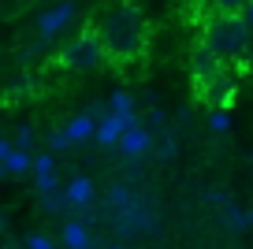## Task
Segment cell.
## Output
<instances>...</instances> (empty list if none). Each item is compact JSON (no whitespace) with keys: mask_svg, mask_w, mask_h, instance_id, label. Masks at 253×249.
Segmentation results:
<instances>
[{"mask_svg":"<svg viewBox=\"0 0 253 249\" xmlns=\"http://www.w3.org/2000/svg\"><path fill=\"white\" fill-rule=\"evenodd\" d=\"M97 34H101V45L108 52V63H134L145 56V41H149V30H145V15L138 4H116L108 15L97 23Z\"/></svg>","mask_w":253,"mask_h":249,"instance_id":"6da1fadb","label":"cell"},{"mask_svg":"<svg viewBox=\"0 0 253 249\" xmlns=\"http://www.w3.org/2000/svg\"><path fill=\"white\" fill-rule=\"evenodd\" d=\"M201 45H209L223 63H242L253 48V38L246 30L242 15H212L201 30Z\"/></svg>","mask_w":253,"mask_h":249,"instance_id":"7a4b0ae2","label":"cell"},{"mask_svg":"<svg viewBox=\"0 0 253 249\" xmlns=\"http://www.w3.org/2000/svg\"><path fill=\"white\" fill-rule=\"evenodd\" d=\"M56 63H60L63 71H71V75H89V71H101L104 63H108V52H104L101 45V34L93 30H82L75 34L67 45L56 52Z\"/></svg>","mask_w":253,"mask_h":249,"instance_id":"3957f363","label":"cell"},{"mask_svg":"<svg viewBox=\"0 0 253 249\" xmlns=\"http://www.w3.org/2000/svg\"><path fill=\"white\" fill-rule=\"evenodd\" d=\"M108 208H112V219H116V231L119 234H138V231H157V219H153V212L145 208L142 201H138L134 190L126 186H112L108 194Z\"/></svg>","mask_w":253,"mask_h":249,"instance_id":"277c9868","label":"cell"},{"mask_svg":"<svg viewBox=\"0 0 253 249\" xmlns=\"http://www.w3.org/2000/svg\"><path fill=\"white\" fill-rule=\"evenodd\" d=\"M201 101L212 104V108H231L235 104V93H238V75L231 67H223L220 75H212L205 86H198Z\"/></svg>","mask_w":253,"mask_h":249,"instance_id":"5b68a950","label":"cell"},{"mask_svg":"<svg viewBox=\"0 0 253 249\" xmlns=\"http://www.w3.org/2000/svg\"><path fill=\"white\" fill-rule=\"evenodd\" d=\"M75 19H79V8H75L71 0L52 4L48 11H41V15H38V41H52L56 34H63Z\"/></svg>","mask_w":253,"mask_h":249,"instance_id":"8992f818","label":"cell"},{"mask_svg":"<svg viewBox=\"0 0 253 249\" xmlns=\"http://www.w3.org/2000/svg\"><path fill=\"white\" fill-rule=\"evenodd\" d=\"M223 67H227V63H223L209 45H201V41L194 45V52H190V75H194V86H205L209 78L220 75Z\"/></svg>","mask_w":253,"mask_h":249,"instance_id":"52a82bcc","label":"cell"},{"mask_svg":"<svg viewBox=\"0 0 253 249\" xmlns=\"http://www.w3.org/2000/svg\"><path fill=\"white\" fill-rule=\"evenodd\" d=\"M34 186H38V197L60 190V179H56V153H38L34 156Z\"/></svg>","mask_w":253,"mask_h":249,"instance_id":"ba28073f","label":"cell"},{"mask_svg":"<svg viewBox=\"0 0 253 249\" xmlns=\"http://www.w3.org/2000/svg\"><path fill=\"white\" fill-rule=\"evenodd\" d=\"M116 149H119L123 156H130V160H138V156H145V153L153 149V130H145V123H134V126H126Z\"/></svg>","mask_w":253,"mask_h":249,"instance_id":"9c48e42d","label":"cell"},{"mask_svg":"<svg viewBox=\"0 0 253 249\" xmlns=\"http://www.w3.org/2000/svg\"><path fill=\"white\" fill-rule=\"evenodd\" d=\"M126 126H134V123H126L123 116H116V112H104L101 119H97V130H93V141L97 145H119V138H123Z\"/></svg>","mask_w":253,"mask_h":249,"instance_id":"30bf717a","label":"cell"},{"mask_svg":"<svg viewBox=\"0 0 253 249\" xmlns=\"http://www.w3.org/2000/svg\"><path fill=\"white\" fill-rule=\"evenodd\" d=\"M60 238H63V246L67 249H93V234H89V227H86V219H63V227H60Z\"/></svg>","mask_w":253,"mask_h":249,"instance_id":"8fae6325","label":"cell"},{"mask_svg":"<svg viewBox=\"0 0 253 249\" xmlns=\"http://www.w3.org/2000/svg\"><path fill=\"white\" fill-rule=\"evenodd\" d=\"M63 194H67V201H71V205H75V212H79V208H89V205H93L97 186L86 179V175H75V179H67Z\"/></svg>","mask_w":253,"mask_h":249,"instance_id":"7c38bea8","label":"cell"},{"mask_svg":"<svg viewBox=\"0 0 253 249\" xmlns=\"http://www.w3.org/2000/svg\"><path fill=\"white\" fill-rule=\"evenodd\" d=\"M63 130H67V138H71L75 145H82V141H93L97 119L89 116V112H79V116H71L67 123H63Z\"/></svg>","mask_w":253,"mask_h":249,"instance_id":"4fadbf2b","label":"cell"},{"mask_svg":"<svg viewBox=\"0 0 253 249\" xmlns=\"http://www.w3.org/2000/svg\"><path fill=\"white\" fill-rule=\"evenodd\" d=\"M108 108L116 112V116H123L126 123H142V119H138V97L126 93V89H116V93L108 97Z\"/></svg>","mask_w":253,"mask_h":249,"instance_id":"5bb4252c","label":"cell"},{"mask_svg":"<svg viewBox=\"0 0 253 249\" xmlns=\"http://www.w3.org/2000/svg\"><path fill=\"white\" fill-rule=\"evenodd\" d=\"M220 216H223V227H227L231 234H242V231H250V219H246V208H238L235 201H223L220 205Z\"/></svg>","mask_w":253,"mask_h":249,"instance_id":"9a60e30c","label":"cell"},{"mask_svg":"<svg viewBox=\"0 0 253 249\" xmlns=\"http://www.w3.org/2000/svg\"><path fill=\"white\" fill-rule=\"evenodd\" d=\"M41 208L52 212V216H67V212H75V205L67 201V194H63V186H60V190H52V194L41 197Z\"/></svg>","mask_w":253,"mask_h":249,"instance_id":"2e32d148","label":"cell"},{"mask_svg":"<svg viewBox=\"0 0 253 249\" xmlns=\"http://www.w3.org/2000/svg\"><path fill=\"white\" fill-rule=\"evenodd\" d=\"M4 164H8V171H11V175H26V171L34 167V156L26 153V149H11V153L4 156Z\"/></svg>","mask_w":253,"mask_h":249,"instance_id":"e0dca14e","label":"cell"},{"mask_svg":"<svg viewBox=\"0 0 253 249\" xmlns=\"http://www.w3.org/2000/svg\"><path fill=\"white\" fill-rule=\"evenodd\" d=\"M41 82H38V75H19V82L11 89H4V104L8 101H15V97H23V93H34V89H38Z\"/></svg>","mask_w":253,"mask_h":249,"instance_id":"ac0fdd59","label":"cell"},{"mask_svg":"<svg viewBox=\"0 0 253 249\" xmlns=\"http://www.w3.org/2000/svg\"><path fill=\"white\" fill-rule=\"evenodd\" d=\"M145 130H153V138H157L160 130H168V112L160 108V104H149V112H145Z\"/></svg>","mask_w":253,"mask_h":249,"instance_id":"d6986e66","label":"cell"},{"mask_svg":"<svg viewBox=\"0 0 253 249\" xmlns=\"http://www.w3.org/2000/svg\"><path fill=\"white\" fill-rule=\"evenodd\" d=\"M205 123H209V130H212V134H227L231 130V112L227 108H212Z\"/></svg>","mask_w":253,"mask_h":249,"instance_id":"ffe728a7","label":"cell"},{"mask_svg":"<svg viewBox=\"0 0 253 249\" xmlns=\"http://www.w3.org/2000/svg\"><path fill=\"white\" fill-rule=\"evenodd\" d=\"M160 149H157V160H171L175 153H179V141H175V130H160Z\"/></svg>","mask_w":253,"mask_h":249,"instance_id":"44dd1931","label":"cell"},{"mask_svg":"<svg viewBox=\"0 0 253 249\" xmlns=\"http://www.w3.org/2000/svg\"><path fill=\"white\" fill-rule=\"evenodd\" d=\"M11 145H15V149H26V153H30V149H34V126H30V123L15 126V134H11Z\"/></svg>","mask_w":253,"mask_h":249,"instance_id":"7402d4cb","label":"cell"},{"mask_svg":"<svg viewBox=\"0 0 253 249\" xmlns=\"http://www.w3.org/2000/svg\"><path fill=\"white\" fill-rule=\"evenodd\" d=\"M75 141L67 138V130H63V126H56L52 134H48V153H63V149H71Z\"/></svg>","mask_w":253,"mask_h":249,"instance_id":"603a6c76","label":"cell"},{"mask_svg":"<svg viewBox=\"0 0 253 249\" xmlns=\"http://www.w3.org/2000/svg\"><path fill=\"white\" fill-rule=\"evenodd\" d=\"M212 4V11H220V15H238V11L246 8V0H209Z\"/></svg>","mask_w":253,"mask_h":249,"instance_id":"cb8c5ba5","label":"cell"},{"mask_svg":"<svg viewBox=\"0 0 253 249\" xmlns=\"http://www.w3.org/2000/svg\"><path fill=\"white\" fill-rule=\"evenodd\" d=\"M26 249H56V246H52L48 234H30V238H26Z\"/></svg>","mask_w":253,"mask_h":249,"instance_id":"d4e9b609","label":"cell"},{"mask_svg":"<svg viewBox=\"0 0 253 249\" xmlns=\"http://www.w3.org/2000/svg\"><path fill=\"white\" fill-rule=\"evenodd\" d=\"M242 15V23H246V30H250V38H253V0H246V8L238 11Z\"/></svg>","mask_w":253,"mask_h":249,"instance_id":"484cf974","label":"cell"},{"mask_svg":"<svg viewBox=\"0 0 253 249\" xmlns=\"http://www.w3.org/2000/svg\"><path fill=\"white\" fill-rule=\"evenodd\" d=\"M41 48H45V45H30V48H23V63L38 60V56H41Z\"/></svg>","mask_w":253,"mask_h":249,"instance_id":"4316f807","label":"cell"},{"mask_svg":"<svg viewBox=\"0 0 253 249\" xmlns=\"http://www.w3.org/2000/svg\"><path fill=\"white\" fill-rule=\"evenodd\" d=\"M11 149H15V145H11V138H4V134H0V160H4Z\"/></svg>","mask_w":253,"mask_h":249,"instance_id":"83f0119b","label":"cell"},{"mask_svg":"<svg viewBox=\"0 0 253 249\" xmlns=\"http://www.w3.org/2000/svg\"><path fill=\"white\" fill-rule=\"evenodd\" d=\"M8 175H11V171H8V164H4V160H0V182H4V179H8Z\"/></svg>","mask_w":253,"mask_h":249,"instance_id":"f1b7e54d","label":"cell"},{"mask_svg":"<svg viewBox=\"0 0 253 249\" xmlns=\"http://www.w3.org/2000/svg\"><path fill=\"white\" fill-rule=\"evenodd\" d=\"M246 219H250V231H253V208H250V212H246Z\"/></svg>","mask_w":253,"mask_h":249,"instance_id":"f546056e","label":"cell"},{"mask_svg":"<svg viewBox=\"0 0 253 249\" xmlns=\"http://www.w3.org/2000/svg\"><path fill=\"white\" fill-rule=\"evenodd\" d=\"M0 231H4V216H0Z\"/></svg>","mask_w":253,"mask_h":249,"instance_id":"4dcf8cb0","label":"cell"},{"mask_svg":"<svg viewBox=\"0 0 253 249\" xmlns=\"http://www.w3.org/2000/svg\"><path fill=\"white\" fill-rule=\"evenodd\" d=\"M112 249H126V246H112Z\"/></svg>","mask_w":253,"mask_h":249,"instance_id":"1f68e13d","label":"cell"},{"mask_svg":"<svg viewBox=\"0 0 253 249\" xmlns=\"http://www.w3.org/2000/svg\"><path fill=\"white\" fill-rule=\"evenodd\" d=\"M250 167H253V156H250Z\"/></svg>","mask_w":253,"mask_h":249,"instance_id":"d6a6232c","label":"cell"},{"mask_svg":"<svg viewBox=\"0 0 253 249\" xmlns=\"http://www.w3.org/2000/svg\"><path fill=\"white\" fill-rule=\"evenodd\" d=\"M250 60H253V48H250Z\"/></svg>","mask_w":253,"mask_h":249,"instance_id":"836d02e7","label":"cell"}]
</instances>
